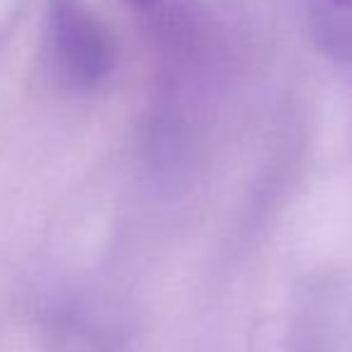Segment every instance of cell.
<instances>
[{
	"label": "cell",
	"instance_id": "cell-1",
	"mask_svg": "<svg viewBox=\"0 0 352 352\" xmlns=\"http://www.w3.org/2000/svg\"><path fill=\"white\" fill-rule=\"evenodd\" d=\"M48 38L74 87H96L116 67V43L84 0H48Z\"/></svg>",
	"mask_w": 352,
	"mask_h": 352
},
{
	"label": "cell",
	"instance_id": "cell-2",
	"mask_svg": "<svg viewBox=\"0 0 352 352\" xmlns=\"http://www.w3.org/2000/svg\"><path fill=\"white\" fill-rule=\"evenodd\" d=\"M127 5L170 58L185 63L204 51V14L192 0H127Z\"/></svg>",
	"mask_w": 352,
	"mask_h": 352
},
{
	"label": "cell",
	"instance_id": "cell-3",
	"mask_svg": "<svg viewBox=\"0 0 352 352\" xmlns=\"http://www.w3.org/2000/svg\"><path fill=\"white\" fill-rule=\"evenodd\" d=\"M316 46L336 63H352V0H309Z\"/></svg>",
	"mask_w": 352,
	"mask_h": 352
}]
</instances>
